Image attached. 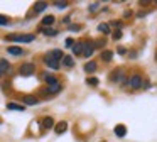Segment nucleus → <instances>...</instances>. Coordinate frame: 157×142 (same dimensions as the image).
I'll list each match as a JSON object with an SVG mask.
<instances>
[{"instance_id":"a878e982","label":"nucleus","mask_w":157,"mask_h":142,"mask_svg":"<svg viewBox=\"0 0 157 142\" xmlns=\"http://www.w3.org/2000/svg\"><path fill=\"white\" fill-rule=\"evenodd\" d=\"M54 5L58 7V9H66V7H68V2H54Z\"/></svg>"},{"instance_id":"6ab92c4d","label":"nucleus","mask_w":157,"mask_h":142,"mask_svg":"<svg viewBox=\"0 0 157 142\" xmlns=\"http://www.w3.org/2000/svg\"><path fill=\"white\" fill-rule=\"evenodd\" d=\"M112 57H113V53H112V51H108V49L101 51V59H103V61H112Z\"/></svg>"},{"instance_id":"20e7f679","label":"nucleus","mask_w":157,"mask_h":142,"mask_svg":"<svg viewBox=\"0 0 157 142\" xmlns=\"http://www.w3.org/2000/svg\"><path fill=\"white\" fill-rule=\"evenodd\" d=\"M128 85L133 88V90H139V88H142V78H140L139 74H133V76L128 80Z\"/></svg>"},{"instance_id":"39448f33","label":"nucleus","mask_w":157,"mask_h":142,"mask_svg":"<svg viewBox=\"0 0 157 142\" xmlns=\"http://www.w3.org/2000/svg\"><path fill=\"white\" fill-rule=\"evenodd\" d=\"M44 63L48 64L51 69H59V61H56V59H52L49 54H46V57H44Z\"/></svg>"},{"instance_id":"f3484780","label":"nucleus","mask_w":157,"mask_h":142,"mask_svg":"<svg viewBox=\"0 0 157 142\" xmlns=\"http://www.w3.org/2000/svg\"><path fill=\"white\" fill-rule=\"evenodd\" d=\"M83 47H85V42H76L75 46H73V53L78 56V54H81L83 53Z\"/></svg>"},{"instance_id":"2eb2a0df","label":"nucleus","mask_w":157,"mask_h":142,"mask_svg":"<svg viewBox=\"0 0 157 142\" xmlns=\"http://www.w3.org/2000/svg\"><path fill=\"white\" fill-rule=\"evenodd\" d=\"M125 134H127L125 125H117V127H115V135H117V137H123Z\"/></svg>"},{"instance_id":"6e6552de","label":"nucleus","mask_w":157,"mask_h":142,"mask_svg":"<svg viewBox=\"0 0 157 142\" xmlns=\"http://www.w3.org/2000/svg\"><path fill=\"white\" fill-rule=\"evenodd\" d=\"M22 101H24V105H37L39 103V100L36 97H32V95H25L22 98Z\"/></svg>"},{"instance_id":"c756f323","label":"nucleus","mask_w":157,"mask_h":142,"mask_svg":"<svg viewBox=\"0 0 157 142\" xmlns=\"http://www.w3.org/2000/svg\"><path fill=\"white\" fill-rule=\"evenodd\" d=\"M120 37H122V32H120V30H115V32H113V39H120Z\"/></svg>"},{"instance_id":"bb28decb","label":"nucleus","mask_w":157,"mask_h":142,"mask_svg":"<svg viewBox=\"0 0 157 142\" xmlns=\"http://www.w3.org/2000/svg\"><path fill=\"white\" fill-rule=\"evenodd\" d=\"M7 22H9V17H5V15H0V26H5Z\"/></svg>"},{"instance_id":"393cba45","label":"nucleus","mask_w":157,"mask_h":142,"mask_svg":"<svg viewBox=\"0 0 157 142\" xmlns=\"http://www.w3.org/2000/svg\"><path fill=\"white\" fill-rule=\"evenodd\" d=\"M86 83H88V85H93V86H96L100 81H98V78H88V80H86Z\"/></svg>"},{"instance_id":"b1692460","label":"nucleus","mask_w":157,"mask_h":142,"mask_svg":"<svg viewBox=\"0 0 157 142\" xmlns=\"http://www.w3.org/2000/svg\"><path fill=\"white\" fill-rule=\"evenodd\" d=\"M98 30H100V32H103V34H110V26H108V24H100Z\"/></svg>"},{"instance_id":"4be33fe9","label":"nucleus","mask_w":157,"mask_h":142,"mask_svg":"<svg viewBox=\"0 0 157 142\" xmlns=\"http://www.w3.org/2000/svg\"><path fill=\"white\" fill-rule=\"evenodd\" d=\"M41 32H42V34H46V36H56V34H58V30L51 29V27H42Z\"/></svg>"},{"instance_id":"2f4dec72","label":"nucleus","mask_w":157,"mask_h":142,"mask_svg":"<svg viewBox=\"0 0 157 142\" xmlns=\"http://www.w3.org/2000/svg\"><path fill=\"white\" fill-rule=\"evenodd\" d=\"M69 29H71V30H79V29H81V27H79V26H71V27H69Z\"/></svg>"},{"instance_id":"9b49d317","label":"nucleus","mask_w":157,"mask_h":142,"mask_svg":"<svg viewBox=\"0 0 157 142\" xmlns=\"http://www.w3.org/2000/svg\"><path fill=\"white\" fill-rule=\"evenodd\" d=\"M83 69H85L86 73H93V71H96V63L95 61H90V63H86L85 66H83Z\"/></svg>"},{"instance_id":"f8f14e48","label":"nucleus","mask_w":157,"mask_h":142,"mask_svg":"<svg viewBox=\"0 0 157 142\" xmlns=\"http://www.w3.org/2000/svg\"><path fill=\"white\" fill-rule=\"evenodd\" d=\"M46 9H48V3H46V2H37V3H34V12H36V14L42 12V10H46Z\"/></svg>"},{"instance_id":"7ed1b4c3","label":"nucleus","mask_w":157,"mask_h":142,"mask_svg":"<svg viewBox=\"0 0 157 142\" xmlns=\"http://www.w3.org/2000/svg\"><path fill=\"white\" fill-rule=\"evenodd\" d=\"M61 90H63L61 83H56V85H51V86L44 88V90H42V95H56V93H59Z\"/></svg>"},{"instance_id":"4468645a","label":"nucleus","mask_w":157,"mask_h":142,"mask_svg":"<svg viewBox=\"0 0 157 142\" xmlns=\"http://www.w3.org/2000/svg\"><path fill=\"white\" fill-rule=\"evenodd\" d=\"M66 128H68V124H66V122H59V124L56 125L54 132L56 134H63V132H66Z\"/></svg>"},{"instance_id":"9d476101","label":"nucleus","mask_w":157,"mask_h":142,"mask_svg":"<svg viewBox=\"0 0 157 142\" xmlns=\"http://www.w3.org/2000/svg\"><path fill=\"white\" fill-rule=\"evenodd\" d=\"M110 80H112V81H117V83H118V81H123V73H122V71H113V74H112V76H110Z\"/></svg>"},{"instance_id":"0eeeda50","label":"nucleus","mask_w":157,"mask_h":142,"mask_svg":"<svg viewBox=\"0 0 157 142\" xmlns=\"http://www.w3.org/2000/svg\"><path fill=\"white\" fill-rule=\"evenodd\" d=\"M93 51H95V44L93 42H88V44H85V47H83V54H85L86 57H90L93 54Z\"/></svg>"},{"instance_id":"a211bd4d","label":"nucleus","mask_w":157,"mask_h":142,"mask_svg":"<svg viewBox=\"0 0 157 142\" xmlns=\"http://www.w3.org/2000/svg\"><path fill=\"white\" fill-rule=\"evenodd\" d=\"M63 64H64L66 68H73L75 61H73V57H71V56H63Z\"/></svg>"},{"instance_id":"72a5a7b5","label":"nucleus","mask_w":157,"mask_h":142,"mask_svg":"<svg viewBox=\"0 0 157 142\" xmlns=\"http://www.w3.org/2000/svg\"><path fill=\"white\" fill-rule=\"evenodd\" d=\"M155 57H157V54H155Z\"/></svg>"},{"instance_id":"7c9ffc66","label":"nucleus","mask_w":157,"mask_h":142,"mask_svg":"<svg viewBox=\"0 0 157 142\" xmlns=\"http://www.w3.org/2000/svg\"><path fill=\"white\" fill-rule=\"evenodd\" d=\"M98 5L100 3H91V5H90V12H95V10L98 9Z\"/></svg>"},{"instance_id":"412c9836","label":"nucleus","mask_w":157,"mask_h":142,"mask_svg":"<svg viewBox=\"0 0 157 142\" xmlns=\"http://www.w3.org/2000/svg\"><path fill=\"white\" fill-rule=\"evenodd\" d=\"M44 81L49 85V86H51V85H56V83H59V81L56 80L54 76H51V74H44Z\"/></svg>"},{"instance_id":"aec40b11","label":"nucleus","mask_w":157,"mask_h":142,"mask_svg":"<svg viewBox=\"0 0 157 142\" xmlns=\"http://www.w3.org/2000/svg\"><path fill=\"white\" fill-rule=\"evenodd\" d=\"M54 15H46L44 19H42V26H52L54 24Z\"/></svg>"},{"instance_id":"423d86ee","label":"nucleus","mask_w":157,"mask_h":142,"mask_svg":"<svg viewBox=\"0 0 157 142\" xmlns=\"http://www.w3.org/2000/svg\"><path fill=\"white\" fill-rule=\"evenodd\" d=\"M7 53L12 54V56H22V54H24V49L19 47V46H10V47H7Z\"/></svg>"},{"instance_id":"5701e85b","label":"nucleus","mask_w":157,"mask_h":142,"mask_svg":"<svg viewBox=\"0 0 157 142\" xmlns=\"http://www.w3.org/2000/svg\"><path fill=\"white\" fill-rule=\"evenodd\" d=\"M9 110H17V112H22L24 110V105H17V103H9L7 105Z\"/></svg>"},{"instance_id":"f03ea898","label":"nucleus","mask_w":157,"mask_h":142,"mask_svg":"<svg viewBox=\"0 0 157 142\" xmlns=\"http://www.w3.org/2000/svg\"><path fill=\"white\" fill-rule=\"evenodd\" d=\"M36 71V66L32 63H24L21 68H19V73L24 74V76H29V74H32Z\"/></svg>"},{"instance_id":"cd10ccee","label":"nucleus","mask_w":157,"mask_h":142,"mask_svg":"<svg viewBox=\"0 0 157 142\" xmlns=\"http://www.w3.org/2000/svg\"><path fill=\"white\" fill-rule=\"evenodd\" d=\"M93 44H96L95 47H103V46H105V39H98L96 42H93Z\"/></svg>"},{"instance_id":"473e14b6","label":"nucleus","mask_w":157,"mask_h":142,"mask_svg":"<svg viewBox=\"0 0 157 142\" xmlns=\"http://www.w3.org/2000/svg\"><path fill=\"white\" fill-rule=\"evenodd\" d=\"M0 78H2V71H0Z\"/></svg>"},{"instance_id":"f257e3e1","label":"nucleus","mask_w":157,"mask_h":142,"mask_svg":"<svg viewBox=\"0 0 157 142\" xmlns=\"http://www.w3.org/2000/svg\"><path fill=\"white\" fill-rule=\"evenodd\" d=\"M5 41H14V42H32V41H34V36H32V34H24V36L10 34V36L5 37Z\"/></svg>"},{"instance_id":"c85d7f7f","label":"nucleus","mask_w":157,"mask_h":142,"mask_svg":"<svg viewBox=\"0 0 157 142\" xmlns=\"http://www.w3.org/2000/svg\"><path fill=\"white\" fill-rule=\"evenodd\" d=\"M73 44H75V39L68 37V39H66V47H73Z\"/></svg>"},{"instance_id":"dca6fc26","label":"nucleus","mask_w":157,"mask_h":142,"mask_svg":"<svg viewBox=\"0 0 157 142\" xmlns=\"http://www.w3.org/2000/svg\"><path fill=\"white\" fill-rule=\"evenodd\" d=\"M10 69V64H9L7 59H0V71L2 73H7V71Z\"/></svg>"},{"instance_id":"ddd939ff","label":"nucleus","mask_w":157,"mask_h":142,"mask_svg":"<svg viewBox=\"0 0 157 142\" xmlns=\"http://www.w3.org/2000/svg\"><path fill=\"white\" fill-rule=\"evenodd\" d=\"M42 127H44V128L54 127V120H52L51 117H44V118H42Z\"/></svg>"},{"instance_id":"1a4fd4ad","label":"nucleus","mask_w":157,"mask_h":142,"mask_svg":"<svg viewBox=\"0 0 157 142\" xmlns=\"http://www.w3.org/2000/svg\"><path fill=\"white\" fill-rule=\"evenodd\" d=\"M48 54L52 57V59H56V61L63 59V51H59V49H52V51H49Z\"/></svg>"}]
</instances>
